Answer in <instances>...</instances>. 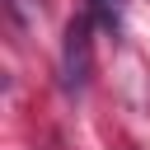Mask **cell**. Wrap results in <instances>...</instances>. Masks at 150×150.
<instances>
[{"instance_id": "7a4b0ae2", "label": "cell", "mask_w": 150, "mask_h": 150, "mask_svg": "<svg viewBox=\"0 0 150 150\" xmlns=\"http://www.w3.org/2000/svg\"><path fill=\"white\" fill-rule=\"evenodd\" d=\"M94 19L108 28V33H122V14H127V0H89Z\"/></svg>"}, {"instance_id": "6da1fadb", "label": "cell", "mask_w": 150, "mask_h": 150, "mask_svg": "<svg viewBox=\"0 0 150 150\" xmlns=\"http://www.w3.org/2000/svg\"><path fill=\"white\" fill-rule=\"evenodd\" d=\"M89 70H94V42H89V19L80 14V19L66 23V42H61V75H66V89H70V94H84Z\"/></svg>"}]
</instances>
